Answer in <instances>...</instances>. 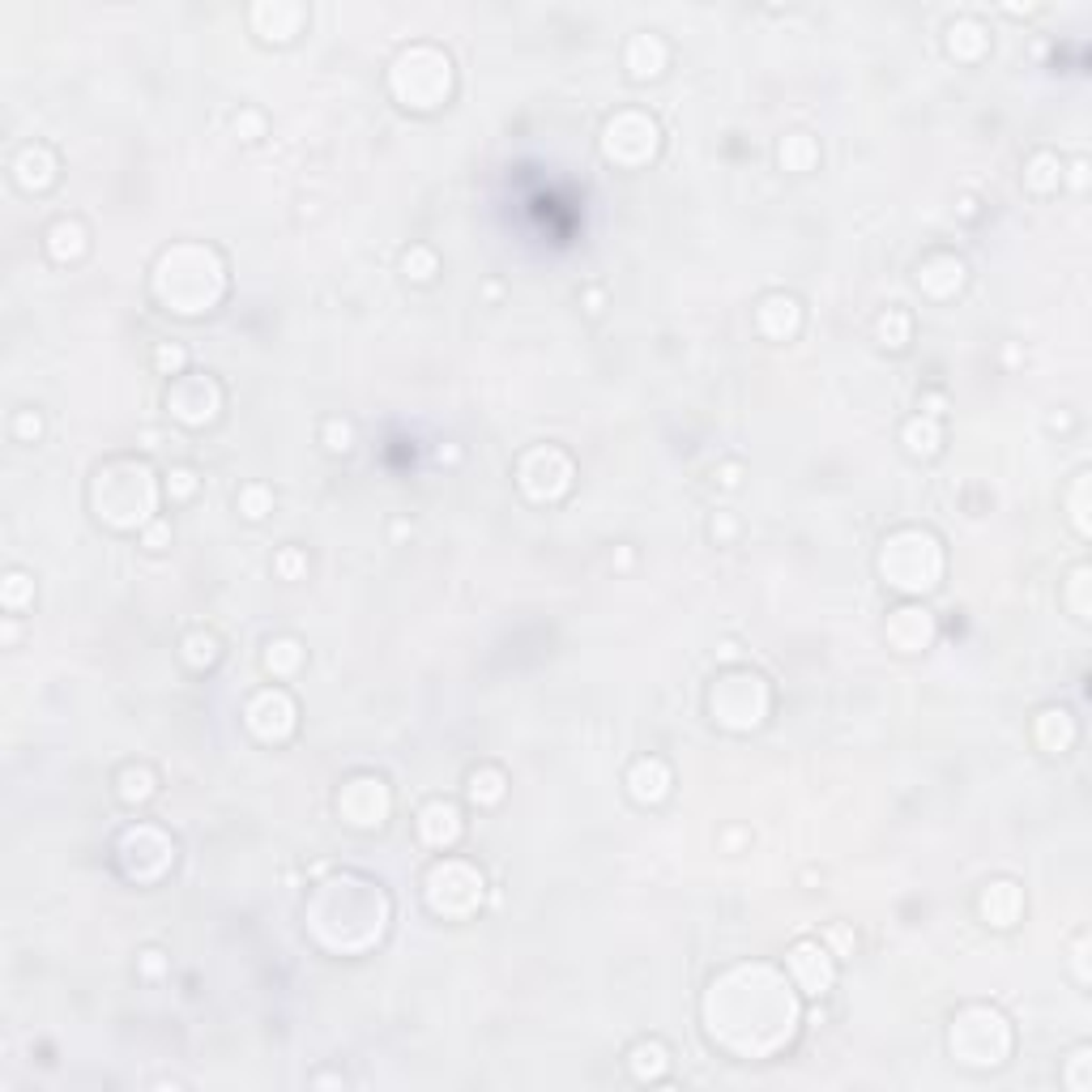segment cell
<instances>
[{
    "mask_svg": "<svg viewBox=\"0 0 1092 1092\" xmlns=\"http://www.w3.org/2000/svg\"><path fill=\"white\" fill-rule=\"evenodd\" d=\"M786 964H790L794 982L807 994H824L828 986H832V977H836V964H832V956H828L820 943H811V939L794 943V948H790V956H786Z\"/></svg>",
    "mask_w": 1092,
    "mask_h": 1092,
    "instance_id": "cell-1",
    "label": "cell"
},
{
    "mask_svg": "<svg viewBox=\"0 0 1092 1092\" xmlns=\"http://www.w3.org/2000/svg\"><path fill=\"white\" fill-rule=\"evenodd\" d=\"M419 836H423L427 845H435V849L453 845V841L461 836V815H457V807L444 802V798L427 802V807L419 811Z\"/></svg>",
    "mask_w": 1092,
    "mask_h": 1092,
    "instance_id": "cell-2",
    "label": "cell"
},
{
    "mask_svg": "<svg viewBox=\"0 0 1092 1092\" xmlns=\"http://www.w3.org/2000/svg\"><path fill=\"white\" fill-rule=\"evenodd\" d=\"M628 790L636 802H662L670 794V768L662 760H640L628 772Z\"/></svg>",
    "mask_w": 1092,
    "mask_h": 1092,
    "instance_id": "cell-3",
    "label": "cell"
},
{
    "mask_svg": "<svg viewBox=\"0 0 1092 1092\" xmlns=\"http://www.w3.org/2000/svg\"><path fill=\"white\" fill-rule=\"evenodd\" d=\"M13 175H18L22 188H47V184L56 180V159H52V150L26 145V150L13 159Z\"/></svg>",
    "mask_w": 1092,
    "mask_h": 1092,
    "instance_id": "cell-4",
    "label": "cell"
},
{
    "mask_svg": "<svg viewBox=\"0 0 1092 1092\" xmlns=\"http://www.w3.org/2000/svg\"><path fill=\"white\" fill-rule=\"evenodd\" d=\"M47 252H52L56 261H73V257H81V252H86V227H81V222H73V218H60V222L47 231Z\"/></svg>",
    "mask_w": 1092,
    "mask_h": 1092,
    "instance_id": "cell-5",
    "label": "cell"
},
{
    "mask_svg": "<svg viewBox=\"0 0 1092 1092\" xmlns=\"http://www.w3.org/2000/svg\"><path fill=\"white\" fill-rule=\"evenodd\" d=\"M939 423L934 419H913V423H905V448L913 453V457H934L939 453Z\"/></svg>",
    "mask_w": 1092,
    "mask_h": 1092,
    "instance_id": "cell-6",
    "label": "cell"
},
{
    "mask_svg": "<svg viewBox=\"0 0 1092 1092\" xmlns=\"http://www.w3.org/2000/svg\"><path fill=\"white\" fill-rule=\"evenodd\" d=\"M631 1071L636 1080H662L666 1075V1046L662 1041H640L631 1050Z\"/></svg>",
    "mask_w": 1092,
    "mask_h": 1092,
    "instance_id": "cell-7",
    "label": "cell"
},
{
    "mask_svg": "<svg viewBox=\"0 0 1092 1092\" xmlns=\"http://www.w3.org/2000/svg\"><path fill=\"white\" fill-rule=\"evenodd\" d=\"M875 333H879V346H892V350H900V346L909 342V312H900V307H888V312L879 316Z\"/></svg>",
    "mask_w": 1092,
    "mask_h": 1092,
    "instance_id": "cell-8",
    "label": "cell"
},
{
    "mask_svg": "<svg viewBox=\"0 0 1092 1092\" xmlns=\"http://www.w3.org/2000/svg\"><path fill=\"white\" fill-rule=\"evenodd\" d=\"M299 662H303L299 640H269L265 645V670H273V674H291Z\"/></svg>",
    "mask_w": 1092,
    "mask_h": 1092,
    "instance_id": "cell-9",
    "label": "cell"
},
{
    "mask_svg": "<svg viewBox=\"0 0 1092 1092\" xmlns=\"http://www.w3.org/2000/svg\"><path fill=\"white\" fill-rule=\"evenodd\" d=\"M1050 171H1059V159H1054V154H1037V159L1028 163V171H1025L1028 188H1037V193H1050V188L1059 184V175H1050Z\"/></svg>",
    "mask_w": 1092,
    "mask_h": 1092,
    "instance_id": "cell-10",
    "label": "cell"
},
{
    "mask_svg": "<svg viewBox=\"0 0 1092 1092\" xmlns=\"http://www.w3.org/2000/svg\"><path fill=\"white\" fill-rule=\"evenodd\" d=\"M469 798L474 802H499L504 798V777L499 772H469Z\"/></svg>",
    "mask_w": 1092,
    "mask_h": 1092,
    "instance_id": "cell-11",
    "label": "cell"
},
{
    "mask_svg": "<svg viewBox=\"0 0 1092 1092\" xmlns=\"http://www.w3.org/2000/svg\"><path fill=\"white\" fill-rule=\"evenodd\" d=\"M184 658H188L193 666H214V662H218V640H214L209 631L188 636V640H184Z\"/></svg>",
    "mask_w": 1092,
    "mask_h": 1092,
    "instance_id": "cell-12",
    "label": "cell"
},
{
    "mask_svg": "<svg viewBox=\"0 0 1092 1092\" xmlns=\"http://www.w3.org/2000/svg\"><path fill=\"white\" fill-rule=\"evenodd\" d=\"M120 781H124V786H120V794L129 798V802H145V798L154 794V777H150V768H129Z\"/></svg>",
    "mask_w": 1092,
    "mask_h": 1092,
    "instance_id": "cell-13",
    "label": "cell"
},
{
    "mask_svg": "<svg viewBox=\"0 0 1092 1092\" xmlns=\"http://www.w3.org/2000/svg\"><path fill=\"white\" fill-rule=\"evenodd\" d=\"M350 444H355V427L342 423V419H329L325 423V448L329 453H350Z\"/></svg>",
    "mask_w": 1092,
    "mask_h": 1092,
    "instance_id": "cell-14",
    "label": "cell"
},
{
    "mask_svg": "<svg viewBox=\"0 0 1092 1092\" xmlns=\"http://www.w3.org/2000/svg\"><path fill=\"white\" fill-rule=\"evenodd\" d=\"M405 278H414V282H427L431 273H435V257H431L427 248H414V252H405Z\"/></svg>",
    "mask_w": 1092,
    "mask_h": 1092,
    "instance_id": "cell-15",
    "label": "cell"
},
{
    "mask_svg": "<svg viewBox=\"0 0 1092 1092\" xmlns=\"http://www.w3.org/2000/svg\"><path fill=\"white\" fill-rule=\"evenodd\" d=\"M239 504H243V517H252V521H257V517H265L269 491H265V487H252V491H243V496H239Z\"/></svg>",
    "mask_w": 1092,
    "mask_h": 1092,
    "instance_id": "cell-16",
    "label": "cell"
},
{
    "mask_svg": "<svg viewBox=\"0 0 1092 1092\" xmlns=\"http://www.w3.org/2000/svg\"><path fill=\"white\" fill-rule=\"evenodd\" d=\"M166 478H171V483H166V487H171V496L184 499V496H193V491H197V474H193V469H184V465H180V469H171Z\"/></svg>",
    "mask_w": 1092,
    "mask_h": 1092,
    "instance_id": "cell-17",
    "label": "cell"
},
{
    "mask_svg": "<svg viewBox=\"0 0 1092 1092\" xmlns=\"http://www.w3.org/2000/svg\"><path fill=\"white\" fill-rule=\"evenodd\" d=\"M4 581H9V585H4V606H9V610H18V606H22V594H26V581H31V576H22V572H9Z\"/></svg>",
    "mask_w": 1092,
    "mask_h": 1092,
    "instance_id": "cell-18",
    "label": "cell"
},
{
    "mask_svg": "<svg viewBox=\"0 0 1092 1092\" xmlns=\"http://www.w3.org/2000/svg\"><path fill=\"white\" fill-rule=\"evenodd\" d=\"M154 363L163 367V371H180V367L188 363V355L180 350V346H159V355H154Z\"/></svg>",
    "mask_w": 1092,
    "mask_h": 1092,
    "instance_id": "cell-19",
    "label": "cell"
},
{
    "mask_svg": "<svg viewBox=\"0 0 1092 1092\" xmlns=\"http://www.w3.org/2000/svg\"><path fill=\"white\" fill-rule=\"evenodd\" d=\"M13 431H18L22 440H39V431H43V423H39V414H34V410H22V414L13 419Z\"/></svg>",
    "mask_w": 1092,
    "mask_h": 1092,
    "instance_id": "cell-20",
    "label": "cell"
},
{
    "mask_svg": "<svg viewBox=\"0 0 1092 1092\" xmlns=\"http://www.w3.org/2000/svg\"><path fill=\"white\" fill-rule=\"evenodd\" d=\"M163 542H166V525L163 521H154V525L145 530V546H150V551H163Z\"/></svg>",
    "mask_w": 1092,
    "mask_h": 1092,
    "instance_id": "cell-21",
    "label": "cell"
},
{
    "mask_svg": "<svg viewBox=\"0 0 1092 1092\" xmlns=\"http://www.w3.org/2000/svg\"><path fill=\"white\" fill-rule=\"evenodd\" d=\"M141 956H145V973H159V969H163V960H159L163 952H154V948H150V952H141Z\"/></svg>",
    "mask_w": 1092,
    "mask_h": 1092,
    "instance_id": "cell-22",
    "label": "cell"
},
{
    "mask_svg": "<svg viewBox=\"0 0 1092 1092\" xmlns=\"http://www.w3.org/2000/svg\"><path fill=\"white\" fill-rule=\"evenodd\" d=\"M278 567H282V572H295V567H299V555H295V551H286V555L278 560Z\"/></svg>",
    "mask_w": 1092,
    "mask_h": 1092,
    "instance_id": "cell-23",
    "label": "cell"
}]
</instances>
